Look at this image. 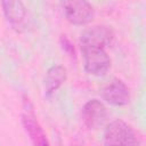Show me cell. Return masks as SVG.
<instances>
[{"label": "cell", "instance_id": "ba28073f", "mask_svg": "<svg viewBox=\"0 0 146 146\" xmlns=\"http://www.w3.org/2000/svg\"><path fill=\"white\" fill-rule=\"evenodd\" d=\"M1 6L7 21L14 29L21 31L27 18V11L22 0H1Z\"/></svg>", "mask_w": 146, "mask_h": 146}, {"label": "cell", "instance_id": "3957f363", "mask_svg": "<svg viewBox=\"0 0 146 146\" xmlns=\"http://www.w3.org/2000/svg\"><path fill=\"white\" fill-rule=\"evenodd\" d=\"M84 59V70L95 76L105 75L111 68V57L103 48H81Z\"/></svg>", "mask_w": 146, "mask_h": 146}, {"label": "cell", "instance_id": "6da1fadb", "mask_svg": "<svg viewBox=\"0 0 146 146\" xmlns=\"http://www.w3.org/2000/svg\"><path fill=\"white\" fill-rule=\"evenodd\" d=\"M106 145H136L138 139L132 128L124 121L117 119L110 122L104 131Z\"/></svg>", "mask_w": 146, "mask_h": 146}, {"label": "cell", "instance_id": "30bf717a", "mask_svg": "<svg viewBox=\"0 0 146 146\" xmlns=\"http://www.w3.org/2000/svg\"><path fill=\"white\" fill-rule=\"evenodd\" d=\"M60 44L64 51H66L70 57H75V49H74V44L70 41V39H67L65 35H63L60 38Z\"/></svg>", "mask_w": 146, "mask_h": 146}, {"label": "cell", "instance_id": "9c48e42d", "mask_svg": "<svg viewBox=\"0 0 146 146\" xmlns=\"http://www.w3.org/2000/svg\"><path fill=\"white\" fill-rule=\"evenodd\" d=\"M66 68L62 65L51 66L46 74L44 78V90L46 95H52L66 80Z\"/></svg>", "mask_w": 146, "mask_h": 146}, {"label": "cell", "instance_id": "52a82bcc", "mask_svg": "<svg viewBox=\"0 0 146 146\" xmlns=\"http://www.w3.org/2000/svg\"><path fill=\"white\" fill-rule=\"evenodd\" d=\"M103 98L111 105L124 106L130 100V92L125 83L120 79H113L102 90Z\"/></svg>", "mask_w": 146, "mask_h": 146}, {"label": "cell", "instance_id": "5b68a950", "mask_svg": "<svg viewBox=\"0 0 146 146\" xmlns=\"http://www.w3.org/2000/svg\"><path fill=\"white\" fill-rule=\"evenodd\" d=\"M114 41V32L110 26L96 25L86 29L81 33V48H103L106 49Z\"/></svg>", "mask_w": 146, "mask_h": 146}, {"label": "cell", "instance_id": "277c9868", "mask_svg": "<svg viewBox=\"0 0 146 146\" xmlns=\"http://www.w3.org/2000/svg\"><path fill=\"white\" fill-rule=\"evenodd\" d=\"M22 123H23V127H24L26 133L30 136V138L34 145H48L49 144L43 129L41 128L40 123L36 120L33 106L26 96H23Z\"/></svg>", "mask_w": 146, "mask_h": 146}, {"label": "cell", "instance_id": "7a4b0ae2", "mask_svg": "<svg viewBox=\"0 0 146 146\" xmlns=\"http://www.w3.org/2000/svg\"><path fill=\"white\" fill-rule=\"evenodd\" d=\"M65 18L73 25H86L94 18V7L88 0H63Z\"/></svg>", "mask_w": 146, "mask_h": 146}, {"label": "cell", "instance_id": "8992f818", "mask_svg": "<svg viewBox=\"0 0 146 146\" xmlns=\"http://www.w3.org/2000/svg\"><path fill=\"white\" fill-rule=\"evenodd\" d=\"M82 119L89 129H97L104 124L107 119V110L98 99L87 102L82 108Z\"/></svg>", "mask_w": 146, "mask_h": 146}]
</instances>
